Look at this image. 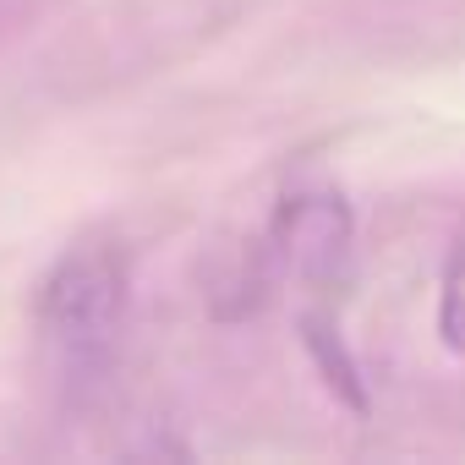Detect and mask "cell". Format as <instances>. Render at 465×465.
I'll list each match as a JSON object with an SVG mask.
<instances>
[{"mask_svg":"<svg viewBox=\"0 0 465 465\" xmlns=\"http://www.w3.org/2000/svg\"><path fill=\"white\" fill-rule=\"evenodd\" d=\"M126 312V258L104 242L77 247L55 263L39 296V318L66 356H94L110 345Z\"/></svg>","mask_w":465,"mask_h":465,"instance_id":"obj_1","label":"cell"},{"mask_svg":"<svg viewBox=\"0 0 465 465\" xmlns=\"http://www.w3.org/2000/svg\"><path fill=\"white\" fill-rule=\"evenodd\" d=\"M351 236H356V219H351V203L340 192H291L274 213V230H269L280 263L302 280L340 274L351 258Z\"/></svg>","mask_w":465,"mask_h":465,"instance_id":"obj_2","label":"cell"},{"mask_svg":"<svg viewBox=\"0 0 465 465\" xmlns=\"http://www.w3.org/2000/svg\"><path fill=\"white\" fill-rule=\"evenodd\" d=\"M438 334L454 356H465V247L449 258L443 269V291H438Z\"/></svg>","mask_w":465,"mask_h":465,"instance_id":"obj_4","label":"cell"},{"mask_svg":"<svg viewBox=\"0 0 465 465\" xmlns=\"http://www.w3.org/2000/svg\"><path fill=\"white\" fill-rule=\"evenodd\" d=\"M307 329V345H312V356H318V367L329 372V389H340L356 411L367 405V394H361V383H356V367H351V356H345V345L334 340V329L323 323V318H307L302 323Z\"/></svg>","mask_w":465,"mask_h":465,"instance_id":"obj_3","label":"cell"}]
</instances>
